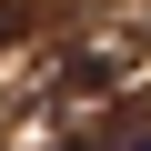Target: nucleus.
<instances>
[{"mask_svg":"<svg viewBox=\"0 0 151 151\" xmlns=\"http://www.w3.org/2000/svg\"><path fill=\"white\" fill-rule=\"evenodd\" d=\"M0 30H30V0H0Z\"/></svg>","mask_w":151,"mask_h":151,"instance_id":"1","label":"nucleus"},{"mask_svg":"<svg viewBox=\"0 0 151 151\" xmlns=\"http://www.w3.org/2000/svg\"><path fill=\"white\" fill-rule=\"evenodd\" d=\"M60 151H91V141H60Z\"/></svg>","mask_w":151,"mask_h":151,"instance_id":"2","label":"nucleus"},{"mask_svg":"<svg viewBox=\"0 0 151 151\" xmlns=\"http://www.w3.org/2000/svg\"><path fill=\"white\" fill-rule=\"evenodd\" d=\"M131 151H151V131H141V141H131Z\"/></svg>","mask_w":151,"mask_h":151,"instance_id":"3","label":"nucleus"}]
</instances>
